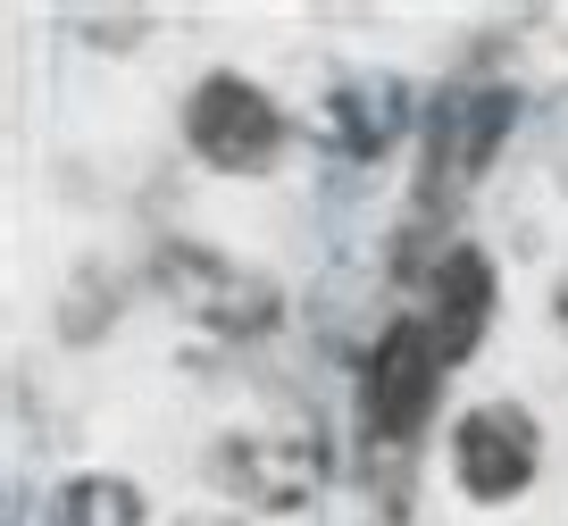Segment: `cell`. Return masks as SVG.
Returning a JSON list of instances; mask_svg holds the SVG:
<instances>
[{"mask_svg":"<svg viewBox=\"0 0 568 526\" xmlns=\"http://www.w3.org/2000/svg\"><path fill=\"white\" fill-rule=\"evenodd\" d=\"M284 134H293V125H284V109L267 101L251 75H234V68L201 75L193 101H184V142H193V159H201V168H217V175H260V168H276Z\"/></svg>","mask_w":568,"mask_h":526,"instance_id":"cell-2","label":"cell"},{"mask_svg":"<svg viewBox=\"0 0 568 526\" xmlns=\"http://www.w3.org/2000/svg\"><path fill=\"white\" fill-rule=\"evenodd\" d=\"M184 526H234V518H184Z\"/></svg>","mask_w":568,"mask_h":526,"instance_id":"cell-9","label":"cell"},{"mask_svg":"<svg viewBox=\"0 0 568 526\" xmlns=\"http://www.w3.org/2000/svg\"><path fill=\"white\" fill-rule=\"evenodd\" d=\"M210 476L251 509H302L318 485V443L302 435H226L210 459Z\"/></svg>","mask_w":568,"mask_h":526,"instance_id":"cell-4","label":"cell"},{"mask_svg":"<svg viewBox=\"0 0 568 526\" xmlns=\"http://www.w3.org/2000/svg\"><path fill=\"white\" fill-rule=\"evenodd\" d=\"M426 334H435V351H444V368H460L468 351H477V334L494 326V260L485 251H444L435 260V276H426Z\"/></svg>","mask_w":568,"mask_h":526,"instance_id":"cell-6","label":"cell"},{"mask_svg":"<svg viewBox=\"0 0 568 526\" xmlns=\"http://www.w3.org/2000/svg\"><path fill=\"white\" fill-rule=\"evenodd\" d=\"M42 526H142V485L134 476H68V485L51 493V509H42Z\"/></svg>","mask_w":568,"mask_h":526,"instance_id":"cell-7","label":"cell"},{"mask_svg":"<svg viewBox=\"0 0 568 526\" xmlns=\"http://www.w3.org/2000/svg\"><path fill=\"white\" fill-rule=\"evenodd\" d=\"M335 109L352 118V134H343L352 151H385V142L402 134V84H352Z\"/></svg>","mask_w":568,"mask_h":526,"instance_id":"cell-8","label":"cell"},{"mask_svg":"<svg viewBox=\"0 0 568 526\" xmlns=\"http://www.w3.org/2000/svg\"><path fill=\"white\" fill-rule=\"evenodd\" d=\"M535 468H544V426H535L527 402H477L452 418V485L468 502L485 509L518 502L535 485Z\"/></svg>","mask_w":568,"mask_h":526,"instance_id":"cell-3","label":"cell"},{"mask_svg":"<svg viewBox=\"0 0 568 526\" xmlns=\"http://www.w3.org/2000/svg\"><path fill=\"white\" fill-rule=\"evenodd\" d=\"M444 376L452 368L426 334V317H393L376 334V351L359 360V435H368V452H409L435 418V402H444Z\"/></svg>","mask_w":568,"mask_h":526,"instance_id":"cell-1","label":"cell"},{"mask_svg":"<svg viewBox=\"0 0 568 526\" xmlns=\"http://www.w3.org/2000/svg\"><path fill=\"white\" fill-rule=\"evenodd\" d=\"M160 276H168V293H176L193 317H210L217 334H260L267 317H276V284L243 276V267L217 260V251H168Z\"/></svg>","mask_w":568,"mask_h":526,"instance_id":"cell-5","label":"cell"}]
</instances>
